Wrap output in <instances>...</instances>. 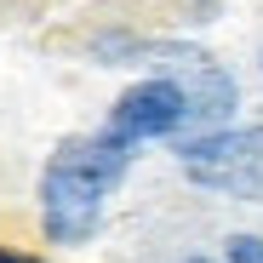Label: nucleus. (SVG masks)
Wrapping results in <instances>:
<instances>
[{"label":"nucleus","mask_w":263,"mask_h":263,"mask_svg":"<svg viewBox=\"0 0 263 263\" xmlns=\"http://www.w3.org/2000/svg\"><path fill=\"white\" fill-rule=\"evenodd\" d=\"M183 172L195 183L235 189V195H263V132L240 138H200L183 149Z\"/></svg>","instance_id":"nucleus-2"},{"label":"nucleus","mask_w":263,"mask_h":263,"mask_svg":"<svg viewBox=\"0 0 263 263\" xmlns=\"http://www.w3.org/2000/svg\"><path fill=\"white\" fill-rule=\"evenodd\" d=\"M189 263H212V257H189Z\"/></svg>","instance_id":"nucleus-7"},{"label":"nucleus","mask_w":263,"mask_h":263,"mask_svg":"<svg viewBox=\"0 0 263 263\" xmlns=\"http://www.w3.org/2000/svg\"><path fill=\"white\" fill-rule=\"evenodd\" d=\"M189 120V103H183V86L178 80H138L132 92H120L115 115H109V132L120 143H143V138H166Z\"/></svg>","instance_id":"nucleus-3"},{"label":"nucleus","mask_w":263,"mask_h":263,"mask_svg":"<svg viewBox=\"0 0 263 263\" xmlns=\"http://www.w3.org/2000/svg\"><path fill=\"white\" fill-rule=\"evenodd\" d=\"M172 80L183 86L189 120H200V126H217V120L235 109V86H229V74H223V69H212L206 58H189L183 74H172Z\"/></svg>","instance_id":"nucleus-4"},{"label":"nucleus","mask_w":263,"mask_h":263,"mask_svg":"<svg viewBox=\"0 0 263 263\" xmlns=\"http://www.w3.org/2000/svg\"><path fill=\"white\" fill-rule=\"evenodd\" d=\"M229 263H263V240L257 235H235L229 240Z\"/></svg>","instance_id":"nucleus-5"},{"label":"nucleus","mask_w":263,"mask_h":263,"mask_svg":"<svg viewBox=\"0 0 263 263\" xmlns=\"http://www.w3.org/2000/svg\"><path fill=\"white\" fill-rule=\"evenodd\" d=\"M0 263H40V257H23V252H0Z\"/></svg>","instance_id":"nucleus-6"},{"label":"nucleus","mask_w":263,"mask_h":263,"mask_svg":"<svg viewBox=\"0 0 263 263\" xmlns=\"http://www.w3.org/2000/svg\"><path fill=\"white\" fill-rule=\"evenodd\" d=\"M126 149L115 132L109 138H74L52 155L40 178V206H46L52 240H86L103 217V195L126 178Z\"/></svg>","instance_id":"nucleus-1"}]
</instances>
